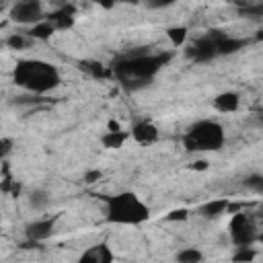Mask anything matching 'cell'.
Here are the masks:
<instances>
[{
	"label": "cell",
	"instance_id": "obj_1",
	"mask_svg": "<svg viewBox=\"0 0 263 263\" xmlns=\"http://www.w3.org/2000/svg\"><path fill=\"white\" fill-rule=\"evenodd\" d=\"M171 60V53H136L121 58L113 64V74L115 78L127 88L136 90L146 86L154 74L160 72V68Z\"/></svg>",
	"mask_w": 263,
	"mask_h": 263
},
{
	"label": "cell",
	"instance_id": "obj_2",
	"mask_svg": "<svg viewBox=\"0 0 263 263\" xmlns=\"http://www.w3.org/2000/svg\"><path fill=\"white\" fill-rule=\"evenodd\" d=\"M12 80L16 86L33 95H45L60 86V72L53 64L43 60H21L14 68Z\"/></svg>",
	"mask_w": 263,
	"mask_h": 263
},
{
	"label": "cell",
	"instance_id": "obj_3",
	"mask_svg": "<svg viewBox=\"0 0 263 263\" xmlns=\"http://www.w3.org/2000/svg\"><path fill=\"white\" fill-rule=\"evenodd\" d=\"M150 218V208L132 191L117 193L107 199V220L111 224L138 226Z\"/></svg>",
	"mask_w": 263,
	"mask_h": 263
},
{
	"label": "cell",
	"instance_id": "obj_4",
	"mask_svg": "<svg viewBox=\"0 0 263 263\" xmlns=\"http://www.w3.org/2000/svg\"><path fill=\"white\" fill-rule=\"evenodd\" d=\"M224 140H226L224 127L212 119H201L193 123L183 136V144L187 152H210V150L216 152L224 146Z\"/></svg>",
	"mask_w": 263,
	"mask_h": 263
},
{
	"label": "cell",
	"instance_id": "obj_5",
	"mask_svg": "<svg viewBox=\"0 0 263 263\" xmlns=\"http://www.w3.org/2000/svg\"><path fill=\"white\" fill-rule=\"evenodd\" d=\"M230 238L236 247H253L255 240H259V232L257 226L253 222V218L245 212L232 214L230 218Z\"/></svg>",
	"mask_w": 263,
	"mask_h": 263
},
{
	"label": "cell",
	"instance_id": "obj_6",
	"mask_svg": "<svg viewBox=\"0 0 263 263\" xmlns=\"http://www.w3.org/2000/svg\"><path fill=\"white\" fill-rule=\"evenodd\" d=\"M8 16H10L14 23H18V25H37V23L45 21V16H43V6H41V2H37V0H23V2L12 4Z\"/></svg>",
	"mask_w": 263,
	"mask_h": 263
},
{
	"label": "cell",
	"instance_id": "obj_7",
	"mask_svg": "<svg viewBox=\"0 0 263 263\" xmlns=\"http://www.w3.org/2000/svg\"><path fill=\"white\" fill-rule=\"evenodd\" d=\"M185 53H187L193 62H210V60H214V58L218 55V49H216L214 39H212L210 35H205V37H199L197 41H193V43L185 49Z\"/></svg>",
	"mask_w": 263,
	"mask_h": 263
},
{
	"label": "cell",
	"instance_id": "obj_8",
	"mask_svg": "<svg viewBox=\"0 0 263 263\" xmlns=\"http://www.w3.org/2000/svg\"><path fill=\"white\" fill-rule=\"evenodd\" d=\"M53 228H55V218H43V220H35L31 224H27L25 228V236L31 245L35 242H43L47 240L51 234H53Z\"/></svg>",
	"mask_w": 263,
	"mask_h": 263
},
{
	"label": "cell",
	"instance_id": "obj_9",
	"mask_svg": "<svg viewBox=\"0 0 263 263\" xmlns=\"http://www.w3.org/2000/svg\"><path fill=\"white\" fill-rule=\"evenodd\" d=\"M208 35L214 39V43H216V49H218V55L236 53L238 49H242V47L247 45V41H245V39H236V37H230V35H226V33H222V31H214V29H212Z\"/></svg>",
	"mask_w": 263,
	"mask_h": 263
},
{
	"label": "cell",
	"instance_id": "obj_10",
	"mask_svg": "<svg viewBox=\"0 0 263 263\" xmlns=\"http://www.w3.org/2000/svg\"><path fill=\"white\" fill-rule=\"evenodd\" d=\"M76 263H113V251L109 249L107 242H99L86 249Z\"/></svg>",
	"mask_w": 263,
	"mask_h": 263
},
{
	"label": "cell",
	"instance_id": "obj_11",
	"mask_svg": "<svg viewBox=\"0 0 263 263\" xmlns=\"http://www.w3.org/2000/svg\"><path fill=\"white\" fill-rule=\"evenodd\" d=\"M132 138L138 142V144H152L158 140V127L150 121H140L134 125L132 129Z\"/></svg>",
	"mask_w": 263,
	"mask_h": 263
},
{
	"label": "cell",
	"instance_id": "obj_12",
	"mask_svg": "<svg viewBox=\"0 0 263 263\" xmlns=\"http://www.w3.org/2000/svg\"><path fill=\"white\" fill-rule=\"evenodd\" d=\"M45 21H49L55 27V31L58 29H70L74 25V6H70V4L62 6L60 10H55L49 16H45Z\"/></svg>",
	"mask_w": 263,
	"mask_h": 263
},
{
	"label": "cell",
	"instance_id": "obj_13",
	"mask_svg": "<svg viewBox=\"0 0 263 263\" xmlns=\"http://www.w3.org/2000/svg\"><path fill=\"white\" fill-rule=\"evenodd\" d=\"M238 105H240V97H238L236 92H230V90L220 92V95L214 99V107H216L218 111H222V113H232V111L238 109Z\"/></svg>",
	"mask_w": 263,
	"mask_h": 263
},
{
	"label": "cell",
	"instance_id": "obj_14",
	"mask_svg": "<svg viewBox=\"0 0 263 263\" xmlns=\"http://www.w3.org/2000/svg\"><path fill=\"white\" fill-rule=\"evenodd\" d=\"M228 199H214V201H208L199 208V214L205 218V220H214V218H220L222 214L228 212Z\"/></svg>",
	"mask_w": 263,
	"mask_h": 263
},
{
	"label": "cell",
	"instance_id": "obj_15",
	"mask_svg": "<svg viewBox=\"0 0 263 263\" xmlns=\"http://www.w3.org/2000/svg\"><path fill=\"white\" fill-rule=\"evenodd\" d=\"M49 201H51V197H49V193L45 189H33L29 193V208L35 210V212L45 210L49 205Z\"/></svg>",
	"mask_w": 263,
	"mask_h": 263
},
{
	"label": "cell",
	"instance_id": "obj_16",
	"mask_svg": "<svg viewBox=\"0 0 263 263\" xmlns=\"http://www.w3.org/2000/svg\"><path fill=\"white\" fill-rule=\"evenodd\" d=\"M127 140V134L125 132H105L101 136V144L105 148H111V150H119Z\"/></svg>",
	"mask_w": 263,
	"mask_h": 263
},
{
	"label": "cell",
	"instance_id": "obj_17",
	"mask_svg": "<svg viewBox=\"0 0 263 263\" xmlns=\"http://www.w3.org/2000/svg\"><path fill=\"white\" fill-rule=\"evenodd\" d=\"M53 33H55V27H53L49 21H41V23L33 25V27H31V31H29V35H31L33 39H39V41L49 39Z\"/></svg>",
	"mask_w": 263,
	"mask_h": 263
},
{
	"label": "cell",
	"instance_id": "obj_18",
	"mask_svg": "<svg viewBox=\"0 0 263 263\" xmlns=\"http://www.w3.org/2000/svg\"><path fill=\"white\" fill-rule=\"evenodd\" d=\"M201 261H203V255L199 249L187 247V249H181L177 253V263H201Z\"/></svg>",
	"mask_w": 263,
	"mask_h": 263
},
{
	"label": "cell",
	"instance_id": "obj_19",
	"mask_svg": "<svg viewBox=\"0 0 263 263\" xmlns=\"http://www.w3.org/2000/svg\"><path fill=\"white\" fill-rule=\"evenodd\" d=\"M238 12L242 16L259 18V16H263V2H240L238 4Z\"/></svg>",
	"mask_w": 263,
	"mask_h": 263
},
{
	"label": "cell",
	"instance_id": "obj_20",
	"mask_svg": "<svg viewBox=\"0 0 263 263\" xmlns=\"http://www.w3.org/2000/svg\"><path fill=\"white\" fill-rule=\"evenodd\" d=\"M257 257V251L253 247H236L234 255H232V261L234 263H253Z\"/></svg>",
	"mask_w": 263,
	"mask_h": 263
},
{
	"label": "cell",
	"instance_id": "obj_21",
	"mask_svg": "<svg viewBox=\"0 0 263 263\" xmlns=\"http://www.w3.org/2000/svg\"><path fill=\"white\" fill-rule=\"evenodd\" d=\"M166 37L171 39V43L175 47H181L187 39V27H168L166 29Z\"/></svg>",
	"mask_w": 263,
	"mask_h": 263
},
{
	"label": "cell",
	"instance_id": "obj_22",
	"mask_svg": "<svg viewBox=\"0 0 263 263\" xmlns=\"http://www.w3.org/2000/svg\"><path fill=\"white\" fill-rule=\"evenodd\" d=\"M80 70L88 72V74H90V76H95V78H99V76H107L105 66H103L101 62H90V60H84V62H80Z\"/></svg>",
	"mask_w": 263,
	"mask_h": 263
},
{
	"label": "cell",
	"instance_id": "obj_23",
	"mask_svg": "<svg viewBox=\"0 0 263 263\" xmlns=\"http://www.w3.org/2000/svg\"><path fill=\"white\" fill-rule=\"evenodd\" d=\"M242 185H245L249 191L263 195V175H257V173H255V175H249V177H245Z\"/></svg>",
	"mask_w": 263,
	"mask_h": 263
},
{
	"label": "cell",
	"instance_id": "obj_24",
	"mask_svg": "<svg viewBox=\"0 0 263 263\" xmlns=\"http://www.w3.org/2000/svg\"><path fill=\"white\" fill-rule=\"evenodd\" d=\"M6 45L10 49H25L27 47V39L21 35V33H12L8 39H6Z\"/></svg>",
	"mask_w": 263,
	"mask_h": 263
},
{
	"label": "cell",
	"instance_id": "obj_25",
	"mask_svg": "<svg viewBox=\"0 0 263 263\" xmlns=\"http://www.w3.org/2000/svg\"><path fill=\"white\" fill-rule=\"evenodd\" d=\"M187 218H189V210H185V208H179V210H173L166 214V220H171V222H179V220L183 222Z\"/></svg>",
	"mask_w": 263,
	"mask_h": 263
},
{
	"label": "cell",
	"instance_id": "obj_26",
	"mask_svg": "<svg viewBox=\"0 0 263 263\" xmlns=\"http://www.w3.org/2000/svg\"><path fill=\"white\" fill-rule=\"evenodd\" d=\"M101 177H103V173H101L99 168H95V171H88V173H86V175L82 177V181L90 185V183H97V181H99Z\"/></svg>",
	"mask_w": 263,
	"mask_h": 263
},
{
	"label": "cell",
	"instance_id": "obj_27",
	"mask_svg": "<svg viewBox=\"0 0 263 263\" xmlns=\"http://www.w3.org/2000/svg\"><path fill=\"white\" fill-rule=\"evenodd\" d=\"M10 148H12V140L10 138H2L0 140V152H2V156H6L10 152Z\"/></svg>",
	"mask_w": 263,
	"mask_h": 263
},
{
	"label": "cell",
	"instance_id": "obj_28",
	"mask_svg": "<svg viewBox=\"0 0 263 263\" xmlns=\"http://www.w3.org/2000/svg\"><path fill=\"white\" fill-rule=\"evenodd\" d=\"M208 166H210V164H208V160H195V162H191V164H189V168H191V171H208Z\"/></svg>",
	"mask_w": 263,
	"mask_h": 263
},
{
	"label": "cell",
	"instance_id": "obj_29",
	"mask_svg": "<svg viewBox=\"0 0 263 263\" xmlns=\"http://www.w3.org/2000/svg\"><path fill=\"white\" fill-rule=\"evenodd\" d=\"M107 127H109L107 132H121V127H119V123H117V121H113V119H111V121L107 123Z\"/></svg>",
	"mask_w": 263,
	"mask_h": 263
},
{
	"label": "cell",
	"instance_id": "obj_30",
	"mask_svg": "<svg viewBox=\"0 0 263 263\" xmlns=\"http://www.w3.org/2000/svg\"><path fill=\"white\" fill-rule=\"evenodd\" d=\"M255 39H257V41H263V27H261V29L255 33Z\"/></svg>",
	"mask_w": 263,
	"mask_h": 263
},
{
	"label": "cell",
	"instance_id": "obj_31",
	"mask_svg": "<svg viewBox=\"0 0 263 263\" xmlns=\"http://www.w3.org/2000/svg\"><path fill=\"white\" fill-rule=\"evenodd\" d=\"M259 242H263V232H259Z\"/></svg>",
	"mask_w": 263,
	"mask_h": 263
}]
</instances>
